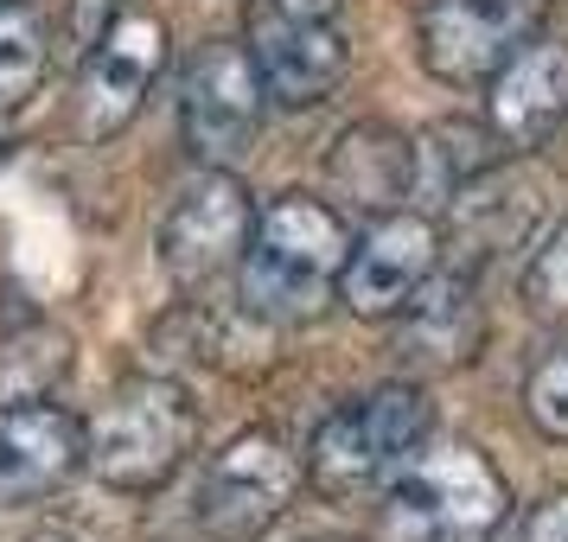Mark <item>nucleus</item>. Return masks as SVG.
<instances>
[{
  "label": "nucleus",
  "instance_id": "f257e3e1",
  "mask_svg": "<svg viewBox=\"0 0 568 542\" xmlns=\"http://www.w3.org/2000/svg\"><path fill=\"white\" fill-rule=\"evenodd\" d=\"M345 256H352V231L326 198H307V192H287L256 217V236H250V256H243V313L262 319V326H307L326 313V300L338 294V275H345Z\"/></svg>",
  "mask_w": 568,
  "mask_h": 542
},
{
  "label": "nucleus",
  "instance_id": "f03ea898",
  "mask_svg": "<svg viewBox=\"0 0 568 542\" xmlns=\"http://www.w3.org/2000/svg\"><path fill=\"white\" fill-rule=\"evenodd\" d=\"M511 517V491L491 472V460L466 440L422 447L384 498L389 542H491Z\"/></svg>",
  "mask_w": 568,
  "mask_h": 542
},
{
  "label": "nucleus",
  "instance_id": "7ed1b4c3",
  "mask_svg": "<svg viewBox=\"0 0 568 542\" xmlns=\"http://www.w3.org/2000/svg\"><path fill=\"white\" fill-rule=\"evenodd\" d=\"M435 409L415 384H377L338 402L333 415H320V428L307 440V479L326 498H358V491L396 479L403 466L428 447Z\"/></svg>",
  "mask_w": 568,
  "mask_h": 542
},
{
  "label": "nucleus",
  "instance_id": "20e7f679",
  "mask_svg": "<svg viewBox=\"0 0 568 542\" xmlns=\"http://www.w3.org/2000/svg\"><path fill=\"white\" fill-rule=\"evenodd\" d=\"M199 447V409L166 377H129L90 415V472L122 498L160 491Z\"/></svg>",
  "mask_w": 568,
  "mask_h": 542
},
{
  "label": "nucleus",
  "instance_id": "39448f33",
  "mask_svg": "<svg viewBox=\"0 0 568 542\" xmlns=\"http://www.w3.org/2000/svg\"><path fill=\"white\" fill-rule=\"evenodd\" d=\"M243 45L256 58L268 96L282 109H313L352 71V27L345 0H256Z\"/></svg>",
  "mask_w": 568,
  "mask_h": 542
},
{
  "label": "nucleus",
  "instance_id": "423d86ee",
  "mask_svg": "<svg viewBox=\"0 0 568 542\" xmlns=\"http://www.w3.org/2000/svg\"><path fill=\"white\" fill-rule=\"evenodd\" d=\"M275 103L268 83H262L250 45H231V39H211L192 52L180 78V134L185 154L199 166H224L231 173L236 160L256 154L262 141V109Z\"/></svg>",
  "mask_w": 568,
  "mask_h": 542
},
{
  "label": "nucleus",
  "instance_id": "0eeeda50",
  "mask_svg": "<svg viewBox=\"0 0 568 542\" xmlns=\"http://www.w3.org/2000/svg\"><path fill=\"white\" fill-rule=\"evenodd\" d=\"M301 466L294 447H287L275 428H250L236 434L224 453H211V466L199 472V498H192V517L199 530L217 542H256L268 536L287 517L294 491H301Z\"/></svg>",
  "mask_w": 568,
  "mask_h": 542
},
{
  "label": "nucleus",
  "instance_id": "6e6552de",
  "mask_svg": "<svg viewBox=\"0 0 568 542\" xmlns=\"http://www.w3.org/2000/svg\"><path fill=\"white\" fill-rule=\"evenodd\" d=\"M160 71H166V20H154L148 7L115 13L71 83V129L83 141H115L141 115Z\"/></svg>",
  "mask_w": 568,
  "mask_h": 542
},
{
  "label": "nucleus",
  "instance_id": "1a4fd4ad",
  "mask_svg": "<svg viewBox=\"0 0 568 542\" xmlns=\"http://www.w3.org/2000/svg\"><path fill=\"white\" fill-rule=\"evenodd\" d=\"M256 217H262V211H250L243 180L224 173V166H205V173L173 198L166 224H160V268H166L180 287L217 282L231 262L250 256Z\"/></svg>",
  "mask_w": 568,
  "mask_h": 542
},
{
  "label": "nucleus",
  "instance_id": "9d476101",
  "mask_svg": "<svg viewBox=\"0 0 568 542\" xmlns=\"http://www.w3.org/2000/svg\"><path fill=\"white\" fill-rule=\"evenodd\" d=\"M537 32L530 0H428L415 20V58L435 83H491Z\"/></svg>",
  "mask_w": 568,
  "mask_h": 542
},
{
  "label": "nucleus",
  "instance_id": "9b49d317",
  "mask_svg": "<svg viewBox=\"0 0 568 542\" xmlns=\"http://www.w3.org/2000/svg\"><path fill=\"white\" fill-rule=\"evenodd\" d=\"M90 466V421L52 402L20 396L0 409V511H27Z\"/></svg>",
  "mask_w": 568,
  "mask_h": 542
},
{
  "label": "nucleus",
  "instance_id": "f8f14e48",
  "mask_svg": "<svg viewBox=\"0 0 568 542\" xmlns=\"http://www.w3.org/2000/svg\"><path fill=\"white\" fill-rule=\"evenodd\" d=\"M435 249L440 236L422 211H384L352 236V256L338 275V300L358 319H403L422 282L435 275Z\"/></svg>",
  "mask_w": 568,
  "mask_h": 542
},
{
  "label": "nucleus",
  "instance_id": "ddd939ff",
  "mask_svg": "<svg viewBox=\"0 0 568 542\" xmlns=\"http://www.w3.org/2000/svg\"><path fill=\"white\" fill-rule=\"evenodd\" d=\"M486 122L505 147H542L568 122V45L549 32H530L505 71L486 83Z\"/></svg>",
  "mask_w": 568,
  "mask_h": 542
},
{
  "label": "nucleus",
  "instance_id": "4468645a",
  "mask_svg": "<svg viewBox=\"0 0 568 542\" xmlns=\"http://www.w3.org/2000/svg\"><path fill=\"white\" fill-rule=\"evenodd\" d=\"M326 180L338 185V198H352L371 217L403 211V198L415 192V134L389 129V122L345 129L326 154Z\"/></svg>",
  "mask_w": 568,
  "mask_h": 542
},
{
  "label": "nucleus",
  "instance_id": "2eb2a0df",
  "mask_svg": "<svg viewBox=\"0 0 568 542\" xmlns=\"http://www.w3.org/2000/svg\"><path fill=\"white\" fill-rule=\"evenodd\" d=\"M403 338H409L415 358H435V364L473 358L479 338H486V313H479L473 275H466V268H454V275H428L422 294L403 307Z\"/></svg>",
  "mask_w": 568,
  "mask_h": 542
},
{
  "label": "nucleus",
  "instance_id": "dca6fc26",
  "mask_svg": "<svg viewBox=\"0 0 568 542\" xmlns=\"http://www.w3.org/2000/svg\"><path fill=\"white\" fill-rule=\"evenodd\" d=\"M505 141L498 129H479V122H435V129L415 141V192L422 198H440V205H454L466 185H479L491 166H505Z\"/></svg>",
  "mask_w": 568,
  "mask_h": 542
},
{
  "label": "nucleus",
  "instance_id": "f3484780",
  "mask_svg": "<svg viewBox=\"0 0 568 542\" xmlns=\"http://www.w3.org/2000/svg\"><path fill=\"white\" fill-rule=\"evenodd\" d=\"M52 71V27L39 0H0V115L39 96Z\"/></svg>",
  "mask_w": 568,
  "mask_h": 542
},
{
  "label": "nucleus",
  "instance_id": "a211bd4d",
  "mask_svg": "<svg viewBox=\"0 0 568 542\" xmlns=\"http://www.w3.org/2000/svg\"><path fill=\"white\" fill-rule=\"evenodd\" d=\"M524 300H530V313L542 326L568 333V217L537 243V256L524 268Z\"/></svg>",
  "mask_w": 568,
  "mask_h": 542
},
{
  "label": "nucleus",
  "instance_id": "6ab92c4d",
  "mask_svg": "<svg viewBox=\"0 0 568 542\" xmlns=\"http://www.w3.org/2000/svg\"><path fill=\"white\" fill-rule=\"evenodd\" d=\"M524 415H530V428H537L542 440L568 447V345L549 351V358L524 377Z\"/></svg>",
  "mask_w": 568,
  "mask_h": 542
},
{
  "label": "nucleus",
  "instance_id": "aec40b11",
  "mask_svg": "<svg viewBox=\"0 0 568 542\" xmlns=\"http://www.w3.org/2000/svg\"><path fill=\"white\" fill-rule=\"evenodd\" d=\"M524 542H568V491L542 498L537 511L524 517Z\"/></svg>",
  "mask_w": 568,
  "mask_h": 542
}]
</instances>
